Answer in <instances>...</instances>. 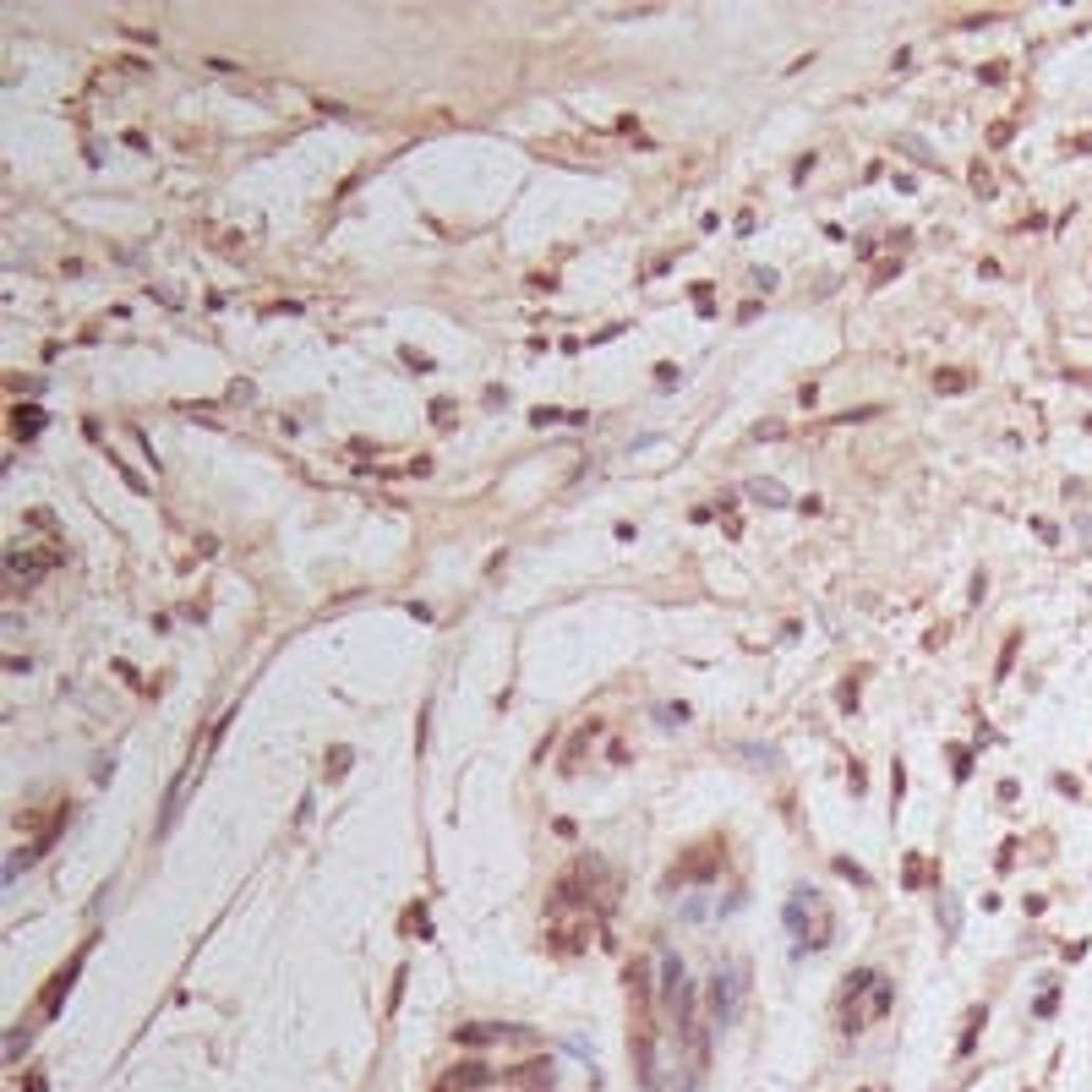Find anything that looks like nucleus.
<instances>
[{
  "mask_svg": "<svg viewBox=\"0 0 1092 1092\" xmlns=\"http://www.w3.org/2000/svg\"><path fill=\"white\" fill-rule=\"evenodd\" d=\"M737 1000H743V967H721L711 983V1016L727 1027L737 1016Z\"/></svg>",
  "mask_w": 1092,
  "mask_h": 1092,
  "instance_id": "1",
  "label": "nucleus"
}]
</instances>
